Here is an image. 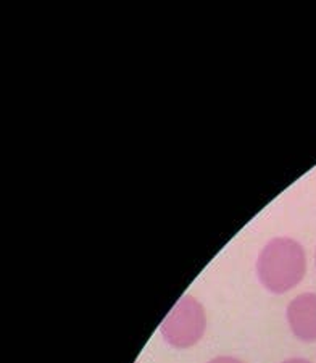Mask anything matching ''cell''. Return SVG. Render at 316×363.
Here are the masks:
<instances>
[{
    "label": "cell",
    "mask_w": 316,
    "mask_h": 363,
    "mask_svg": "<svg viewBox=\"0 0 316 363\" xmlns=\"http://www.w3.org/2000/svg\"><path fill=\"white\" fill-rule=\"evenodd\" d=\"M305 272V250L292 238H273L256 259V277L263 288L273 294H286L294 289Z\"/></svg>",
    "instance_id": "6da1fadb"
},
{
    "label": "cell",
    "mask_w": 316,
    "mask_h": 363,
    "mask_svg": "<svg viewBox=\"0 0 316 363\" xmlns=\"http://www.w3.org/2000/svg\"><path fill=\"white\" fill-rule=\"evenodd\" d=\"M207 331V313L196 297L186 294L163 318L160 333L174 349H189L201 342Z\"/></svg>",
    "instance_id": "7a4b0ae2"
},
{
    "label": "cell",
    "mask_w": 316,
    "mask_h": 363,
    "mask_svg": "<svg viewBox=\"0 0 316 363\" xmlns=\"http://www.w3.org/2000/svg\"><path fill=\"white\" fill-rule=\"evenodd\" d=\"M286 318L290 331L303 342L316 341V294L305 292L289 302Z\"/></svg>",
    "instance_id": "3957f363"
},
{
    "label": "cell",
    "mask_w": 316,
    "mask_h": 363,
    "mask_svg": "<svg viewBox=\"0 0 316 363\" xmlns=\"http://www.w3.org/2000/svg\"><path fill=\"white\" fill-rule=\"evenodd\" d=\"M208 363H244L242 360L236 359V357H227V355H220L215 357V359L210 360Z\"/></svg>",
    "instance_id": "277c9868"
},
{
    "label": "cell",
    "mask_w": 316,
    "mask_h": 363,
    "mask_svg": "<svg viewBox=\"0 0 316 363\" xmlns=\"http://www.w3.org/2000/svg\"><path fill=\"white\" fill-rule=\"evenodd\" d=\"M281 363H312V362L307 360V359H298V357H295V359H288V360H284Z\"/></svg>",
    "instance_id": "5b68a950"
},
{
    "label": "cell",
    "mask_w": 316,
    "mask_h": 363,
    "mask_svg": "<svg viewBox=\"0 0 316 363\" xmlns=\"http://www.w3.org/2000/svg\"><path fill=\"white\" fill-rule=\"evenodd\" d=\"M315 263H316V254H315Z\"/></svg>",
    "instance_id": "8992f818"
}]
</instances>
